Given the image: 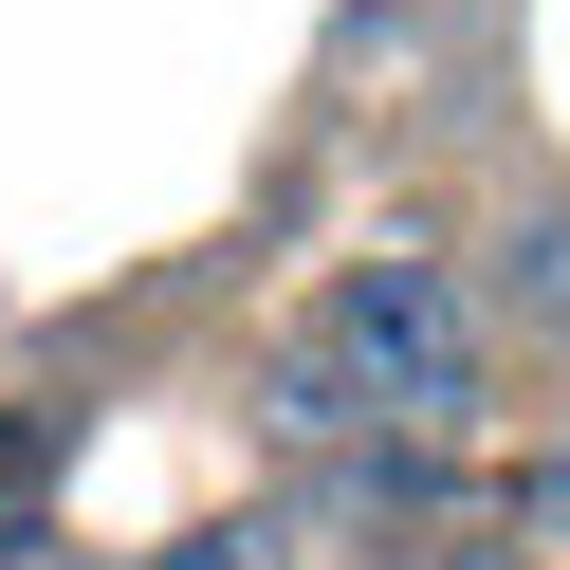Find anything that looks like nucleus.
<instances>
[{
	"mask_svg": "<svg viewBox=\"0 0 570 570\" xmlns=\"http://www.w3.org/2000/svg\"><path fill=\"white\" fill-rule=\"evenodd\" d=\"M313 350H332V386L368 423H423V442L497 423V368H515L497 313H479V276H460V239H368V258H332Z\"/></svg>",
	"mask_w": 570,
	"mask_h": 570,
	"instance_id": "1",
	"label": "nucleus"
},
{
	"mask_svg": "<svg viewBox=\"0 0 570 570\" xmlns=\"http://www.w3.org/2000/svg\"><path fill=\"white\" fill-rule=\"evenodd\" d=\"M460 276H479V313H497V350H570V185H497V222L460 239Z\"/></svg>",
	"mask_w": 570,
	"mask_h": 570,
	"instance_id": "2",
	"label": "nucleus"
},
{
	"mask_svg": "<svg viewBox=\"0 0 570 570\" xmlns=\"http://www.w3.org/2000/svg\"><path fill=\"white\" fill-rule=\"evenodd\" d=\"M166 570H295V533H276V515H239V533H185Z\"/></svg>",
	"mask_w": 570,
	"mask_h": 570,
	"instance_id": "3",
	"label": "nucleus"
}]
</instances>
